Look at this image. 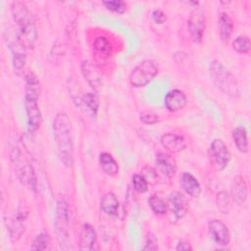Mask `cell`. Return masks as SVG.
<instances>
[{
	"label": "cell",
	"mask_w": 251,
	"mask_h": 251,
	"mask_svg": "<svg viewBox=\"0 0 251 251\" xmlns=\"http://www.w3.org/2000/svg\"><path fill=\"white\" fill-rule=\"evenodd\" d=\"M80 69H81V74L84 76L85 80L88 82V84L94 90H99L103 82H102V76L98 72V70L95 68V66L88 61H83L81 63Z\"/></svg>",
	"instance_id": "obj_18"
},
{
	"label": "cell",
	"mask_w": 251,
	"mask_h": 251,
	"mask_svg": "<svg viewBox=\"0 0 251 251\" xmlns=\"http://www.w3.org/2000/svg\"><path fill=\"white\" fill-rule=\"evenodd\" d=\"M120 204L117 196L113 192L105 193L100 200L101 210L108 216H115L118 214Z\"/></svg>",
	"instance_id": "obj_22"
},
{
	"label": "cell",
	"mask_w": 251,
	"mask_h": 251,
	"mask_svg": "<svg viewBox=\"0 0 251 251\" xmlns=\"http://www.w3.org/2000/svg\"><path fill=\"white\" fill-rule=\"evenodd\" d=\"M53 133L60 161L65 167H72L74 163L72 123L66 113L61 112L54 117Z\"/></svg>",
	"instance_id": "obj_1"
},
{
	"label": "cell",
	"mask_w": 251,
	"mask_h": 251,
	"mask_svg": "<svg viewBox=\"0 0 251 251\" xmlns=\"http://www.w3.org/2000/svg\"><path fill=\"white\" fill-rule=\"evenodd\" d=\"M4 38L12 53V65L17 75H21L26 62V48L21 41L18 29L9 26L4 31Z\"/></svg>",
	"instance_id": "obj_6"
},
{
	"label": "cell",
	"mask_w": 251,
	"mask_h": 251,
	"mask_svg": "<svg viewBox=\"0 0 251 251\" xmlns=\"http://www.w3.org/2000/svg\"><path fill=\"white\" fill-rule=\"evenodd\" d=\"M209 153L212 163L218 171L225 170L231 159V154L227 146L220 138L213 139L209 147Z\"/></svg>",
	"instance_id": "obj_9"
},
{
	"label": "cell",
	"mask_w": 251,
	"mask_h": 251,
	"mask_svg": "<svg viewBox=\"0 0 251 251\" xmlns=\"http://www.w3.org/2000/svg\"><path fill=\"white\" fill-rule=\"evenodd\" d=\"M219 34L223 43L226 44L233 30V23L231 18L225 12H222L219 16Z\"/></svg>",
	"instance_id": "obj_21"
},
{
	"label": "cell",
	"mask_w": 251,
	"mask_h": 251,
	"mask_svg": "<svg viewBox=\"0 0 251 251\" xmlns=\"http://www.w3.org/2000/svg\"><path fill=\"white\" fill-rule=\"evenodd\" d=\"M11 13L18 25L21 41L26 49H32L37 40V29L32 13L25 3L20 1L11 4Z\"/></svg>",
	"instance_id": "obj_2"
},
{
	"label": "cell",
	"mask_w": 251,
	"mask_h": 251,
	"mask_svg": "<svg viewBox=\"0 0 251 251\" xmlns=\"http://www.w3.org/2000/svg\"><path fill=\"white\" fill-rule=\"evenodd\" d=\"M232 48L234 51L237 53L241 54H248L251 48V43L250 40L247 36H237L233 41H232Z\"/></svg>",
	"instance_id": "obj_29"
},
{
	"label": "cell",
	"mask_w": 251,
	"mask_h": 251,
	"mask_svg": "<svg viewBox=\"0 0 251 251\" xmlns=\"http://www.w3.org/2000/svg\"><path fill=\"white\" fill-rule=\"evenodd\" d=\"M230 198L237 205H242L248 196V188L245 179L241 176H236L231 183Z\"/></svg>",
	"instance_id": "obj_17"
},
{
	"label": "cell",
	"mask_w": 251,
	"mask_h": 251,
	"mask_svg": "<svg viewBox=\"0 0 251 251\" xmlns=\"http://www.w3.org/2000/svg\"><path fill=\"white\" fill-rule=\"evenodd\" d=\"M208 230L211 238L220 246H226L230 241V232L226 225L218 219H213L208 223Z\"/></svg>",
	"instance_id": "obj_12"
},
{
	"label": "cell",
	"mask_w": 251,
	"mask_h": 251,
	"mask_svg": "<svg viewBox=\"0 0 251 251\" xmlns=\"http://www.w3.org/2000/svg\"><path fill=\"white\" fill-rule=\"evenodd\" d=\"M148 204L151 210L157 215H165L168 209L167 202L160 196L154 194L148 198Z\"/></svg>",
	"instance_id": "obj_27"
},
{
	"label": "cell",
	"mask_w": 251,
	"mask_h": 251,
	"mask_svg": "<svg viewBox=\"0 0 251 251\" xmlns=\"http://www.w3.org/2000/svg\"><path fill=\"white\" fill-rule=\"evenodd\" d=\"M232 140L236 149L240 153L248 152V137L247 130L243 126H236L232 130Z\"/></svg>",
	"instance_id": "obj_24"
},
{
	"label": "cell",
	"mask_w": 251,
	"mask_h": 251,
	"mask_svg": "<svg viewBox=\"0 0 251 251\" xmlns=\"http://www.w3.org/2000/svg\"><path fill=\"white\" fill-rule=\"evenodd\" d=\"M176 250L177 251H183V250H192V247L188 241L185 240H179L177 245L176 246Z\"/></svg>",
	"instance_id": "obj_36"
},
{
	"label": "cell",
	"mask_w": 251,
	"mask_h": 251,
	"mask_svg": "<svg viewBox=\"0 0 251 251\" xmlns=\"http://www.w3.org/2000/svg\"><path fill=\"white\" fill-rule=\"evenodd\" d=\"M162 146L172 153H179L186 147L185 139L176 133L167 132L161 137Z\"/></svg>",
	"instance_id": "obj_19"
},
{
	"label": "cell",
	"mask_w": 251,
	"mask_h": 251,
	"mask_svg": "<svg viewBox=\"0 0 251 251\" xmlns=\"http://www.w3.org/2000/svg\"><path fill=\"white\" fill-rule=\"evenodd\" d=\"M50 244V236L47 232H40L34 238L30 249L31 250H45Z\"/></svg>",
	"instance_id": "obj_30"
},
{
	"label": "cell",
	"mask_w": 251,
	"mask_h": 251,
	"mask_svg": "<svg viewBox=\"0 0 251 251\" xmlns=\"http://www.w3.org/2000/svg\"><path fill=\"white\" fill-rule=\"evenodd\" d=\"M102 4L107 10L118 14H124L126 11V3L122 0H109L103 1Z\"/></svg>",
	"instance_id": "obj_31"
},
{
	"label": "cell",
	"mask_w": 251,
	"mask_h": 251,
	"mask_svg": "<svg viewBox=\"0 0 251 251\" xmlns=\"http://www.w3.org/2000/svg\"><path fill=\"white\" fill-rule=\"evenodd\" d=\"M158 249V239L153 233H148L146 235L145 244L143 247V250H157Z\"/></svg>",
	"instance_id": "obj_34"
},
{
	"label": "cell",
	"mask_w": 251,
	"mask_h": 251,
	"mask_svg": "<svg viewBox=\"0 0 251 251\" xmlns=\"http://www.w3.org/2000/svg\"><path fill=\"white\" fill-rule=\"evenodd\" d=\"M40 83L33 73L25 75V109L27 121V129L29 132H35L41 126L42 115L38 106Z\"/></svg>",
	"instance_id": "obj_3"
},
{
	"label": "cell",
	"mask_w": 251,
	"mask_h": 251,
	"mask_svg": "<svg viewBox=\"0 0 251 251\" xmlns=\"http://www.w3.org/2000/svg\"><path fill=\"white\" fill-rule=\"evenodd\" d=\"M28 211L25 206H20L15 214L11 217L8 226L9 236L12 241H18L25 232V222L27 219Z\"/></svg>",
	"instance_id": "obj_10"
},
{
	"label": "cell",
	"mask_w": 251,
	"mask_h": 251,
	"mask_svg": "<svg viewBox=\"0 0 251 251\" xmlns=\"http://www.w3.org/2000/svg\"><path fill=\"white\" fill-rule=\"evenodd\" d=\"M158 65L153 60L140 62L129 74V83L133 87H143L151 82L158 75Z\"/></svg>",
	"instance_id": "obj_8"
},
{
	"label": "cell",
	"mask_w": 251,
	"mask_h": 251,
	"mask_svg": "<svg viewBox=\"0 0 251 251\" xmlns=\"http://www.w3.org/2000/svg\"><path fill=\"white\" fill-rule=\"evenodd\" d=\"M78 242L80 250L91 251L95 249V245L97 244V233L90 224H83L79 233Z\"/></svg>",
	"instance_id": "obj_16"
},
{
	"label": "cell",
	"mask_w": 251,
	"mask_h": 251,
	"mask_svg": "<svg viewBox=\"0 0 251 251\" xmlns=\"http://www.w3.org/2000/svg\"><path fill=\"white\" fill-rule=\"evenodd\" d=\"M168 203L175 220L182 219L187 212V204L184 196L178 191H173L168 197Z\"/></svg>",
	"instance_id": "obj_15"
},
{
	"label": "cell",
	"mask_w": 251,
	"mask_h": 251,
	"mask_svg": "<svg viewBox=\"0 0 251 251\" xmlns=\"http://www.w3.org/2000/svg\"><path fill=\"white\" fill-rule=\"evenodd\" d=\"M10 160L20 181L32 191H36L37 181L32 165L26 157L25 151L19 144H14L10 147Z\"/></svg>",
	"instance_id": "obj_4"
},
{
	"label": "cell",
	"mask_w": 251,
	"mask_h": 251,
	"mask_svg": "<svg viewBox=\"0 0 251 251\" xmlns=\"http://www.w3.org/2000/svg\"><path fill=\"white\" fill-rule=\"evenodd\" d=\"M164 104L167 110L175 113L182 110L186 106L187 98L183 91L179 89H173L166 94Z\"/></svg>",
	"instance_id": "obj_14"
},
{
	"label": "cell",
	"mask_w": 251,
	"mask_h": 251,
	"mask_svg": "<svg viewBox=\"0 0 251 251\" xmlns=\"http://www.w3.org/2000/svg\"><path fill=\"white\" fill-rule=\"evenodd\" d=\"M209 74L215 86L225 94L237 98L240 95V88L236 77L220 62L213 61L209 66Z\"/></svg>",
	"instance_id": "obj_5"
},
{
	"label": "cell",
	"mask_w": 251,
	"mask_h": 251,
	"mask_svg": "<svg viewBox=\"0 0 251 251\" xmlns=\"http://www.w3.org/2000/svg\"><path fill=\"white\" fill-rule=\"evenodd\" d=\"M151 18L153 20V22L157 25H163L166 21H167V16L166 14L160 10V9H156L152 12V15H151Z\"/></svg>",
	"instance_id": "obj_35"
},
{
	"label": "cell",
	"mask_w": 251,
	"mask_h": 251,
	"mask_svg": "<svg viewBox=\"0 0 251 251\" xmlns=\"http://www.w3.org/2000/svg\"><path fill=\"white\" fill-rule=\"evenodd\" d=\"M180 185L185 193L192 198H197L201 194V185L197 178L190 173H182L180 177Z\"/></svg>",
	"instance_id": "obj_20"
},
{
	"label": "cell",
	"mask_w": 251,
	"mask_h": 251,
	"mask_svg": "<svg viewBox=\"0 0 251 251\" xmlns=\"http://www.w3.org/2000/svg\"><path fill=\"white\" fill-rule=\"evenodd\" d=\"M155 167L159 173L169 178L173 177L176 173V160L168 153L159 152L156 155Z\"/></svg>",
	"instance_id": "obj_13"
},
{
	"label": "cell",
	"mask_w": 251,
	"mask_h": 251,
	"mask_svg": "<svg viewBox=\"0 0 251 251\" xmlns=\"http://www.w3.org/2000/svg\"><path fill=\"white\" fill-rule=\"evenodd\" d=\"M54 229L58 243L62 249H69L70 238V209L65 199H59L56 204Z\"/></svg>",
	"instance_id": "obj_7"
},
{
	"label": "cell",
	"mask_w": 251,
	"mask_h": 251,
	"mask_svg": "<svg viewBox=\"0 0 251 251\" xmlns=\"http://www.w3.org/2000/svg\"><path fill=\"white\" fill-rule=\"evenodd\" d=\"M139 120L146 125H154L159 122V116L153 111H143L139 115Z\"/></svg>",
	"instance_id": "obj_33"
},
{
	"label": "cell",
	"mask_w": 251,
	"mask_h": 251,
	"mask_svg": "<svg viewBox=\"0 0 251 251\" xmlns=\"http://www.w3.org/2000/svg\"><path fill=\"white\" fill-rule=\"evenodd\" d=\"M187 26L192 41L195 43L201 42L206 27L205 15L201 9L195 7V9L191 12Z\"/></svg>",
	"instance_id": "obj_11"
},
{
	"label": "cell",
	"mask_w": 251,
	"mask_h": 251,
	"mask_svg": "<svg viewBox=\"0 0 251 251\" xmlns=\"http://www.w3.org/2000/svg\"><path fill=\"white\" fill-rule=\"evenodd\" d=\"M231 198L230 195L226 191H221L217 194L216 203L218 210L223 214H228L231 209Z\"/></svg>",
	"instance_id": "obj_28"
},
{
	"label": "cell",
	"mask_w": 251,
	"mask_h": 251,
	"mask_svg": "<svg viewBox=\"0 0 251 251\" xmlns=\"http://www.w3.org/2000/svg\"><path fill=\"white\" fill-rule=\"evenodd\" d=\"M81 104L85 106V108L93 115L95 116L98 112L99 106H100V99L99 96L94 92L85 93L81 97Z\"/></svg>",
	"instance_id": "obj_26"
},
{
	"label": "cell",
	"mask_w": 251,
	"mask_h": 251,
	"mask_svg": "<svg viewBox=\"0 0 251 251\" xmlns=\"http://www.w3.org/2000/svg\"><path fill=\"white\" fill-rule=\"evenodd\" d=\"M131 182L134 190L139 193H144L148 190V180L142 175H133L131 177Z\"/></svg>",
	"instance_id": "obj_32"
},
{
	"label": "cell",
	"mask_w": 251,
	"mask_h": 251,
	"mask_svg": "<svg viewBox=\"0 0 251 251\" xmlns=\"http://www.w3.org/2000/svg\"><path fill=\"white\" fill-rule=\"evenodd\" d=\"M93 49L95 53L102 59H106L112 55V45L105 36H97L93 41Z\"/></svg>",
	"instance_id": "obj_25"
},
{
	"label": "cell",
	"mask_w": 251,
	"mask_h": 251,
	"mask_svg": "<svg viewBox=\"0 0 251 251\" xmlns=\"http://www.w3.org/2000/svg\"><path fill=\"white\" fill-rule=\"evenodd\" d=\"M99 164H100V167L103 170V172L105 174H107L108 176H114L119 174V165L111 154H109L107 152L100 153Z\"/></svg>",
	"instance_id": "obj_23"
}]
</instances>
